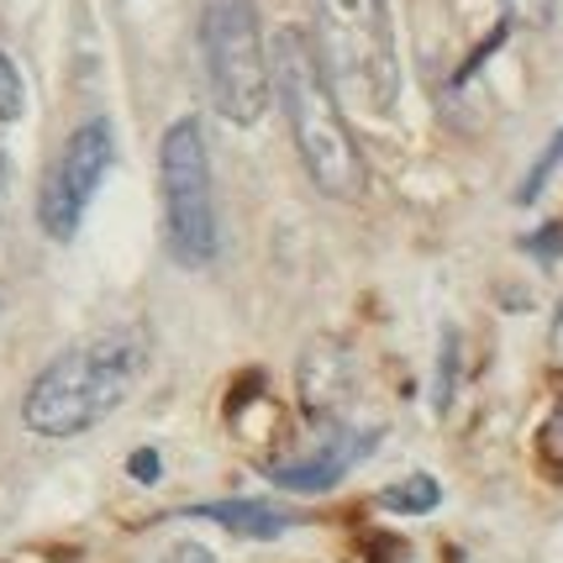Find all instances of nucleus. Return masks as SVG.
I'll use <instances>...</instances> for the list:
<instances>
[{
	"label": "nucleus",
	"instance_id": "f257e3e1",
	"mask_svg": "<svg viewBox=\"0 0 563 563\" xmlns=\"http://www.w3.org/2000/svg\"><path fill=\"white\" fill-rule=\"evenodd\" d=\"M269 74L311 185L332 200H353L364 190V153L353 143V126L343 122V106H338L332 74L317 53V37L300 26H279L269 37Z\"/></svg>",
	"mask_w": 563,
	"mask_h": 563
},
{
	"label": "nucleus",
	"instance_id": "f03ea898",
	"mask_svg": "<svg viewBox=\"0 0 563 563\" xmlns=\"http://www.w3.org/2000/svg\"><path fill=\"white\" fill-rule=\"evenodd\" d=\"M147 368V338L143 327H106L85 343L64 347L22 400L26 432L37 438H79L122 406L137 390Z\"/></svg>",
	"mask_w": 563,
	"mask_h": 563
},
{
	"label": "nucleus",
	"instance_id": "7ed1b4c3",
	"mask_svg": "<svg viewBox=\"0 0 563 563\" xmlns=\"http://www.w3.org/2000/svg\"><path fill=\"white\" fill-rule=\"evenodd\" d=\"M317 53L332 85H343L364 111H395L400 48L390 0H317Z\"/></svg>",
	"mask_w": 563,
	"mask_h": 563
},
{
	"label": "nucleus",
	"instance_id": "20e7f679",
	"mask_svg": "<svg viewBox=\"0 0 563 563\" xmlns=\"http://www.w3.org/2000/svg\"><path fill=\"white\" fill-rule=\"evenodd\" d=\"M200 58H206V90L217 100L221 122L253 126L269 111L274 74L269 43L258 32V0H206L200 5Z\"/></svg>",
	"mask_w": 563,
	"mask_h": 563
},
{
	"label": "nucleus",
	"instance_id": "39448f33",
	"mask_svg": "<svg viewBox=\"0 0 563 563\" xmlns=\"http://www.w3.org/2000/svg\"><path fill=\"white\" fill-rule=\"evenodd\" d=\"M158 190H164V232L174 264L206 269L217 258V196H211V153L196 117H179L158 143Z\"/></svg>",
	"mask_w": 563,
	"mask_h": 563
},
{
	"label": "nucleus",
	"instance_id": "423d86ee",
	"mask_svg": "<svg viewBox=\"0 0 563 563\" xmlns=\"http://www.w3.org/2000/svg\"><path fill=\"white\" fill-rule=\"evenodd\" d=\"M111 158H117V137H111V122L106 117H90L69 132V143L58 147L48 179H43V196H37V221L53 243H69L79 232V221L96 200L100 179L111 174Z\"/></svg>",
	"mask_w": 563,
	"mask_h": 563
},
{
	"label": "nucleus",
	"instance_id": "0eeeda50",
	"mask_svg": "<svg viewBox=\"0 0 563 563\" xmlns=\"http://www.w3.org/2000/svg\"><path fill=\"white\" fill-rule=\"evenodd\" d=\"M368 448H374V432H332V438L311 448V453H295L285 464H269V479L279 490L295 495H321L332 490L353 464H364Z\"/></svg>",
	"mask_w": 563,
	"mask_h": 563
},
{
	"label": "nucleus",
	"instance_id": "6e6552de",
	"mask_svg": "<svg viewBox=\"0 0 563 563\" xmlns=\"http://www.w3.org/2000/svg\"><path fill=\"white\" fill-rule=\"evenodd\" d=\"M185 516H200V521H217L227 532H238V538H279V532H290V511H279L269 500H211V506H190Z\"/></svg>",
	"mask_w": 563,
	"mask_h": 563
},
{
	"label": "nucleus",
	"instance_id": "1a4fd4ad",
	"mask_svg": "<svg viewBox=\"0 0 563 563\" xmlns=\"http://www.w3.org/2000/svg\"><path fill=\"white\" fill-rule=\"evenodd\" d=\"M438 500H442V485L432 474H411V479H400V485H390V490L379 495V506L395 516H427Z\"/></svg>",
	"mask_w": 563,
	"mask_h": 563
},
{
	"label": "nucleus",
	"instance_id": "9d476101",
	"mask_svg": "<svg viewBox=\"0 0 563 563\" xmlns=\"http://www.w3.org/2000/svg\"><path fill=\"white\" fill-rule=\"evenodd\" d=\"M559 164H563V132H559V137H553V143H548V147H542L538 169H532V174H527V179H521V190H516V200H521V206H532V200L542 196V185H548V179L559 174Z\"/></svg>",
	"mask_w": 563,
	"mask_h": 563
},
{
	"label": "nucleus",
	"instance_id": "9b49d317",
	"mask_svg": "<svg viewBox=\"0 0 563 563\" xmlns=\"http://www.w3.org/2000/svg\"><path fill=\"white\" fill-rule=\"evenodd\" d=\"M553 0H500V16L506 26H527V32H542V26H553Z\"/></svg>",
	"mask_w": 563,
	"mask_h": 563
},
{
	"label": "nucleus",
	"instance_id": "f8f14e48",
	"mask_svg": "<svg viewBox=\"0 0 563 563\" xmlns=\"http://www.w3.org/2000/svg\"><path fill=\"white\" fill-rule=\"evenodd\" d=\"M22 111H26V85L16 74V64L0 53V122H16Z\"/></svg>",
	"mask_w": 563,
	"mask_h": 563
},
{
	"label": "nucleus",
	"instance_id": "ddd939ff",
	"mask_svg": "<svg viewBox=\"0 0 563 563\" xmlns=\"http://www.w3.org/2000/svg\"><path fill=\"white\" fill-rule=\"evenodd\" d=\"M538 453H542V464H548V468H559V474H563V395H559V406L548 411V421H542V432H538Z\"/></svg>",
	"mask_w": 563,
	"mask_h": 563
},
{
	"label": "nucleus",
	"instance_id": "4468645a",
	"mask_svg": "<svg viewBox=\"0 0 563 563\" xmlns=\"http://www.w3.org/2000/svg\"><path fill=\"white\" fill-rule=\"evenodd\" d=\"M453 358H459V338L448 332V338H442V385H438V411L448 406V395H453Z\"/></svg>",
	"mask_w": 563,
	"mask_h": 563
},
{
	"label": "nucleus",
	"instance_id": "2eb2a0df",
	"mask_svg": "<svg viewBox=\"0 0 563 563\" xmlns=\"http://www.w3.org/2000/svg\"><path fill=\"white\" fill-rule=\"evenodd\" d=\"M126 474H132L137 485H153V479H158V453H153V448H137V453L126 459Z\"/></svg>",
	"mask_w": 563,
	"mask_h": 563
},
{
	"label": "nucleus",
	"instance_id": "dca6fc26",
	"mask_svg": "<svg viewBox=\"0 0 563 563\" xmlns=\"http://www.w3.org/2000/svg\"><path fill=\"white\" fill-rule=\"evenodd\" d=\"M158 563H217V553H211V548H200V542H174Z\"/></svg>",
	"mask_w": 563,
	"mask_h": 563
},
{
	"label": "nucleus",
	"instance_id": "f3484780",
	"mask_svg": "<svg viewBox=\"0 0 563 563\" xmlns=\"http://www.w3.org/2000/svg\"><path fill=\"white\" fill-rule=\"evenodd\" d=\"M527 247H532V253H559L563 232H559V227H548V232H538V243H527Z\"/></svg>",
	"mask_w": 563,
	"mask_h": 563
},
{
	"label": "nucleus",
	"instance_id": "a211bd4d",
	"mask_svg": "<svg viewBox=\"0 0 563 563\" xmlns=\"http://www.w3.org/2000/svg\"><path fill=\"white\" fill-rule=\"evenodd\" d=\"M5 200H11V164H5V153H0V217H5Z\"/></svg>",
	"mask_w": 563,
	"mask_h": 563
},
{
	"label": "nucleus",
	"instance_id": "6ab92c4d",
	"mask_svg": "<svg viewBox=\"0 0 563 563\" xmlns=\"http://www.w3.org/2000/svg\"><path fill=\"white\" fill-rule=\"evenodd\" d=\"M553 343H559V358H563V321H559V338H553Z\"/></svg>",
	"mask_w": 563,
	"mask_h": 563
}]
</instances>
